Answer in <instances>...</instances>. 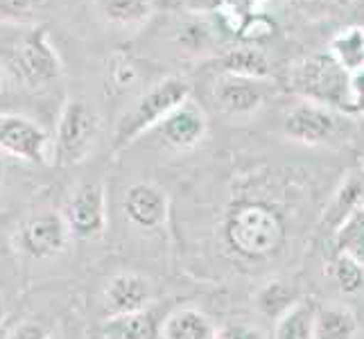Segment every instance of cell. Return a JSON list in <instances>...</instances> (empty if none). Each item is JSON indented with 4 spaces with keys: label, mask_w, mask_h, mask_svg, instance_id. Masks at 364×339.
<instances>
[{
    "label": "cell",
    "mask_w": 364,
    "mask_h": 339,
    "mask_svg": "<svg viewBox=\"0 0 364 339\" xmlns=\"http://www.w3.org/2000/svg\"><path fill=\"white\" fill-rule=\"evenodd\" d=\"M0 64L11 82L28 89H46L64 72V64L43 25L0 23Z\"/></svg>",
    "instance_id": "cell-1"
},
{
    "label": "cell",
    "mask_w": 364,
    "mask_h": 339,
    "mask_svg": "<svg viewBox=\"0 0 364 339\" xmlns=\"http://www.w3.org/2000/svg\"><path fill=\"white\" fill-rule=\"evenodd\" d=\"M222 237L237 258L269 260L285 247L287 226L265 199H235L224 212Z\"/></svg>",
    "instance_id": "cell-2"
},
{
    "label": "cell",
    "mask_w": 364,
    "mask_h": 339,
    "mask_svg": "<svg viewBox=\"0 0 364 339\" xmlns=\"http://www.w3.org/2000/svg\"><path fill=\"white\" fill-rule=\"evenodd\" d=\"M186 99H191V84H188V80L179 77V75H170V77H163L156 84H152L120 116L114 129V138H111L114 152H122V149L134 145L138 138L154 131L156 124L170 111L183 104Z\"/></svg>",
    "instance_id": "cell-3"
},
{
    "label": "cell",
    "mask_w": 364,
    "mask_h": 339,
    "mask_svg": "<svg viewBox=\"0 0 364 339\" xmlns=\"http://www.w3.org/2000/svg\"><path fill=\"white\" fill-rule=\"evenodd\" d=\"M290 86L306 102L342 113L355 111L350 95V72L344 70L331 53H315L296 61L290 70Z\"/></svg>",
    "instance_id": "cell-4"
},
{
    "label": "cell",
    "mask_w": 364,
    "mask_h": 339,
    "mask_svg": "<svg viewBox=\"0 0 364 339\" xmlns=\"http://www.w3.org/2000/svg\"><path fill=\"white\" fill-rule=\"evenodd\" d=\"M100 136V113L86 97H68L53 134V163L70 168L91 156Z\"/></svg>",
    "instance_id": "cell-5"
},
{
    "label": "cell",
    "mask_w": 364,
    "mask_h": 339,
    "mask_svg": "<svg viewBox=\"0 0 364 339\" xmlns=\"http://www.w3.org/2000/svg\"><path fill=\"white\" fill-rule=\"evenodd\" d=\"M0 154L32 166H53V136L32 118L0 111Z\"/></svg>",
    "instance_id": "cell-6"
},
{
    "label": "cell",
    "mask_w": 364,
    "mask_h": 339,
    "mask_svg": "<svg viewBox=\"0 0 364 339\" xmlns=\"http://www.w3.org/2000/svg\"><path fill=\"white\" fill-rule=\"evenodd\" d=\"M350 129V118L342 111L321 107L315 102H301L283 120L287 138L304 145H326L337 138H344Z\"/></svg>",
    "instance_id": "cell-7"
},
{
    "label": "cell",
    "mask_w": 364,
    "mask_h": 339,
    "mask_svg": "<svg viewBox=\"0 0 364 339\" xmlns=\"http://www.w3.org/2000/svg\"><path fill=\"white\" fill-rule=\"evenodd\" d=\"M68 224L59 210H39L25 217L14 231V247L36 260L55 258L70 244Z\"/></svg>",
    "instance_id": "cell-8"
},
{
    "label": "cell",
    "mask_w": 364,
    "mask_h": 339,
    "mask_svg": "<svg viewBox=\"0 0 364 339\" xmlns=\"http://www.w3.org/2000/svg\"><path fill=\"white\" fill-rule=\"evenodd\" d=\"M68 231L80 240H97L107 231V190L102 181L82 183L61 210Z\"/></svg>",
    "instance_id": "cell-9"
},
{
    "label": "cell",
    "mask_w": 364,
    "mask_h": 339,
    "mask_svg": "<svg viewBox=\"0 0 364 339\" xmlns=\"http://www.w3.org/2000/svg\"><path fill=\"white\" fill-rule=\"evenodd\" d=\"M267 97L265 80L240 77V75L220 72L215 84H213V102L231 118H245L256 113Z\"/></svg>",
    "instance_id": "cell-10"
},
{
    "label": "cell",
    "mask_w": 364,
    "mask_h": 339,
    "mask_svg": "<svg viewBox=\"0 0 364 339\" xmlns=\"http://www.w3.org/2000/svg\"><path fill=\"white\" fill-rule=\"evenodd\" d=\"M122 210L136 229L143 231H154L161 229L168 220V193L161 185L149 183V181H138L127 188L122 199Z\"/></svg>",
    "instance_id": "cell-11"
},
{
    "label": "cell",
    "mask_w": 364,
    "mask_h": 339,
    "mask_svg": "<svg viewBox=\"0 0 364 339\" xmlns=\"http://www.w3.org/2000/svg\"><path fill=\"white\" fill-rule=\"evenodd\" d=\"M208 120L204 109L195 104L193 99H186L174 111H170L156 127L154 134L163 138V143L174 149H193L206 138Z\"/></svg>",
    "instance_id": "cell-12"
},
{
    "label": "cell",
    "mask_w": 364,
    "mask_h": 339,
    "mask_svg": "<svg viewBox=\"0 0 364 339\" xmlns=\"http://www.w3.org/2000/svg\"><path fill=\"white\" fill-rule=\"evenodd\" d=\"M152 298L154 287L149 283V279L134 271L116 274L105 287V310L109 317L147 310Z\"/></svg>",
    "instance_id": "cell-13"
},
{
    "label": "cell",
    "mask_w": 364,
    "mask_h": 339,
    "mask_svg": "<svg viewBox=\"0 0 364 339\" xmlns=\"http://www.w3.org/2000/svg\"><path fill=\"white\" fill-rule=\"evenodd\" d=\"M100 21L116 30H138L156 14V0H95Z\"/></svg>",
    "instance_id": "cell-14"
},
{
    "label": "cell",
    "mask_w": 364,
    "mask_h": 339,
    "mask_svg": "<svg viewBox=\"0 0 364 339\" xmlns=\"http://www.w3.org/2000/svg\"><path fill=\"white\" fill-rule=\"evenodd\" d=\"M215 325L197 308H177L161 321L156 339H213Z\"/></svg>",
    "instance_id": "cell-15"
},
{
    "label": "cell",
    "mask_w": 364,
    "mask_h": 339,
    "mask_svg": "<svg viewBox=\"0 0 364 339\" xmlns=\"http://www.w3.org/2000/svg\"><path fill=\"white\" fill-rule=\"evenodd\" d=\"M159 325L152 310H141V312H129V315H118V317H107L102 323V339H156L159 337Z\"/></svg>",
    "instance_id": "cell-16"
},
{
    "label": "cell",
    "mask_w": 364,
    "mask_h": 339,
    "mask_svg": "<svg viewBox=\"0 0 364 339\" xmlns=\"http://www.w3.org/2000/svg\"><path fill=\"white\" fill-rule=\"evenodd\" d=\"M364 202V177L362 174H348L346 181L340 185V190L335 193L331 206L323 212V226L335 233L340 229V224L355 212Z\"/></svg>",
    "instance_id": "cell-17"
},
{
    "label": "cell",
    "mask_w": 364,
    "mask_h": 339,
    "mask_svg": "<svg viewBox=\"0 0 364 339\" xmlns=\"http://www.w3.org/2000/svg\"><path fill=\"white\" fill-rule=\"evenodd\" d=\"M220 66L222 72L240 75V77H251V80H267L272 72L267 55L254 45H240L227 50L220 57Z\"/></svg>",
    "instance_id": "cell-18"
},
{
    "label": "cell",
    "mask_w": 364,
    "mask_h": 339,
    "mask_svg": "<svg viewBox=\"0 0 364 339\" xmlns=\"http://www.w3.org/2000/svg\"><path fill=\"white\" fill-rule=\"evenodd\" d=\"M358 317L346 306H321L315 315V339H355Z\"/></svg>",
    "instance_id": "cell-19"
},
{
    "label": "cell",
    "mask_w": 364,
    "mask_h": 339,
    "mask_svg": "<svg viewBox=\"0 0 364 339\" xmlns=\"http://www.w3.org/2000/svg\"><path fill=\"white\" fill-rule=\"evenodd\" d=\"M317 306L312 301H296L276 319L274 339H315Z\"/></svg>",
    "instance_id": "cell-20"
},
{
    "label": "cell",
    "mask_w": 364,
    "mask_h": 339,
    "mask_svg": "<svg viewBox=\"0 0 364 339\" xmlns=\"http://www.w3.org/2000/svg\"><path fill=\"white\" fill-rule=\"evenodd\" d=\"M141 80V70H138L136 59L129 53H114L107 61L105 68V91L107 95H122L127 93L136 82Z\"/></svg>",
    "instance_id": "cell-21"
},
{
    "label": "cell",
    "mask_w": 364,
    "mask_h": 339,
    "mask_svg": "<svg viewBox=\"0 0 364 339\" xmlns=\"http://www.w3.org/2000/svg\"><path fill=\"white\" fill-rule=\"evenodd\" d=\"M335 254H346L355 258L364 267V208L360 206L355 212L340 224V229L333 233Z\"/></svg>",
    "instance_id": "cell-22"
},
{
    "label": "cell",
    "mask_w": 364,
    "mask_h": 339,
    "mask_svg": "<svg viewBox=\"0 0 364 339\" xmlns=\"http://www.w3.org/2000/svg\"><path fill=\"white\" fill-rule=\"evenodd\" d=\"M331 55L340 61V66L353 75L364 66V30L348 28L331 41Z\"/></svg>",
    "instance_id": "cell-23"
},
{
    "label": "cell",
    "mask_w": 364,
    "mask_h": 339,
    "mask_svg": "<svg viewBox=\"0 0 364 339\" xmlns=\"http://www.w3.org/2000/svg\"><path fill=\"white\" fill-rule=\"evenodd\" d=\"M174 32H177V41L191 53H204L218 43L215 25L206 18H186Z\"/></svg>",
    "instance_id": "cell-24"
},
{
    "label": "cell",
    "mask_w": 364,
    "mask_h": 339,
    "mask_svg": "<svg viewBox=\"0 0 364 339\" xmlns=\"http://www.w3.org/2000/svg\"><path fill=\"white\" fill-rule=\"evenodd\" d=\"M333 281L344 294H362L364 292V267L355 258L346 254H335L333 258Z\"/></svg>",
    "instance_id": "cell-25"
},
{
    "label": "cell",
    "mask_w": 364,
    "mask_h": 339,
    "mask_svg": "<svg viewBox=\"0 0 364 339\" xmlns=\"http://www.w3.org/2000/svg\"><path fill=\"white\" fill-rule=\"evenodd\" d=\"M296 303V296L287 285L283 283H269L258 294V308L262 315L279 319L285 310H290Z\"/></svg>",
    "instance_id": "cell-26"
},
{
    "label": "cell",
    "mask_w": 364,
    "mask_h": 339,
    "mask_svg": "<svg viewBox=\"0 0 364 339\" xmlns=\"http://www.w3.org/2000/svg\"><path fill=\"white\" fill-rule=\"evenodd\" d=\"M48 5V0H0V23L28 25V21Z\"/></svg>",
    "instance_id": "cell-27"
},
{
    "label": "cell",
    "mask_w": 364,
    "mask_h": 339,
    "mask_svg": "<svg viewBox=\"0 0 364 339\" xmlns=\"http://www.w3.org/2000/svg\"><path fill=\"white\" fill-rule=\"evenodd\" d=\"M276 32V23L265 16V14H260V11H254L245 23H242V28L237 30V39H240L242 43H260V41H265L269 39V36Z\"/></svg>",
    "instance_id": "cell-28"
},
{
    "label": "cell",
    "mask_w": 364,
    "mask_h": 339,
    "mask_svg": "<svg viewBox=\"0 0 364 339\" xmlns=\"http://www.w3.org/2000/svg\"><path fill=\"white\" fill-rule=\"evenodd\" d=\"M292 3L306 16H331L348 9L355 0H292Z\"/></svg>",
    "instance_id": "cell-29"
},
{
    "label": "cell",
    "mask_w": 364,
    "mask_h": 339,
    "mask_svg": "<svg viewBox=\"0 0 364 339\" xmlns=\"http://www.w3.org/2000/svg\"><path fill=\"white\" fill-rule=\"evenodd\" d=\"M213 339H265V335H262V330L254 323L229 321V323H222L220 328H215Z\"/></svg>",
    "instance_id": "cell-30"
},
{
    "label": "cell",
    "mask_w": 364,
    "mask_h": 339,
    "mask_svg": "<svg viewBox=\"0 0 364 339\" xmlns=\"http://www.w3.org/2000/svg\"><path fill=\"white\" fill-rule=\"evenodd\" d=\"M0 339H50V333L43 323L39 321H18L16 325H11L5 333L0 330Z\"/></svg>",
    "instance_id": "cell-31"
},
{
    "label": "cell",
    "mask_w": 364,
    "mask_h": 339,
    "mask_svg": "<svg viewBox=\"0 0 364 339\" xmlns=\"http://www.w3.org/2000/svg\"><path fill=\"white\" fill-rule=\"evenodd\" d=\"M350 95H353V109L364 113V66L350 75Z\"/></svg>",
    "instance_id": "cell-32"
},
{
    "label": "cell",
    "mask_w": 364,
    "mask_h": 339,
    "mask_svg": "<svg viewBox=\"0 0 364 339\" xmlns=\"http://www.w3.org/2000/svg\"><path fill=\"white\" fill-rule=\"evenodd\" d=\"M9 82H11V77L7 75V70L3 68V64H0V99L5 97L7 89H9Z\"/></svg>",
    "instance_id": "cell-33"
},
{
    "label": "cell",
    "mask_w": 364,
    "mask_h": 339,
    "mask_svg": "<svg viewBox=\"0 0 364 339\" xmlns=\"http://www.w3.org/2000/svg\"><path fill=\"white\" fill-rule=\"evenodd\" d=\"M5 319H7V308H5V301L0 298V330H3V325H5Z\"/></svg>",
    "instance_id": "cell-34"
},
{
    "label": "cell",
    "mask_w": 364,
    "mask_h": 339,
    "mask_svg": "<svg viewBox=\"0 0 364 339\" xmlns=\"http://www.w3.org/2000/svg\"><path fill=\"white\" fill-rule=\"evenodd\" d=\"M3 177H5V156L0 154V183H3Z\"/></svg>",
    "instance_id": "cell-35"
},
{
    "label": "cell",
    "mask_w": 364,
    "mask_h": 339,
    "mask_svg": "<svg viewBox=\"0 0 364 339\" xmlns=\"http://www.w3.org/2000/svg\"><path fill=\"white\" fill-rule=\"evenodd\" d=\"M3 224H5V217H3V215H0V231H3Z\"/></svg>",
    "instance_id": "cell-36"
},
{
    "label": "cell",
    "mask_w": 364,
    "mask_h": 339,
    "mask_svg": "<svg viewBox=\"0 0 364 339\" xmlns=\"http://www.w3.org/2000/svg\"><path fill=\"white\" fill-rule=\"evenodd\" d=\"M254 3H256V5H258V3H265V0H254Z\"/></svg>",
    "instance_id": "cell-37"
},
{
    "label": "cell",
    "mask_w": 364,
    "mask_h": 339,
    "mask_svg": "<svg viewBox=\"0 0 364 339\" xmlns=\"http://www.w3.org/2000/svg\"><path fill=\"white\" fill-rule=\"evenodd\" d=\"M362 177H364V170H362Z\"/></svg>",
    "instance_id": "cell-38"
},
{
    "label": "cell",
    "mask_w": 364,
    "mask_h": 339,
    "mask_svg": "<svg viewBox=\"0 0 364 339\" xmlns=\"http://www.w3.org/2000/svg\"><path fill=\"white\" fill-rule=\"evenodd\" d=\"M362 208H364V202H362Z\"/></svg>",
    "instance_id": "cell-39"
}]
</instances>
